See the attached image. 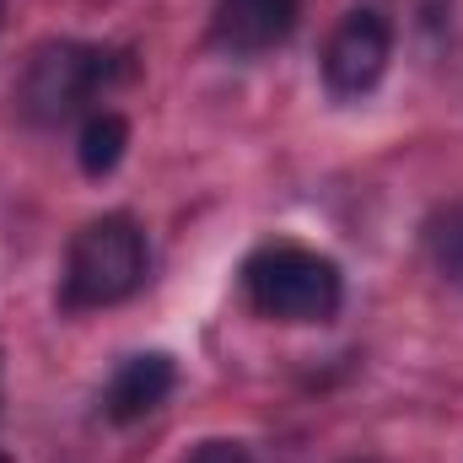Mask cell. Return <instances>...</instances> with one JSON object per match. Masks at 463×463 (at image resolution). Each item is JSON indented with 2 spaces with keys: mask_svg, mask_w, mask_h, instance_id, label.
I'll use <instances>...</instances> for the list:
<instances>
[{
  "mask_svg": "<svg viewBox=\"0 0 463 463\" xmlns=\"http://www.w3.org/2000/svg\"><path fill=\"white\" fill-rule=\"evenodd\" d=\"M242 291L259 318L275 324H329L345 302L340 264L297 248V242H269L242 264Z\"/></svg>",
  "mask_w": 463,
  "mask_h": 463,
  "instance_id": "1",
  "label": "cell"
},
{
  "mask_svg": "<svg viewBox=\"0 0 463 463\" xmlns=\"http://www.w3.org/2000/svg\"><path fill=\"white\" fill-rule=\"evenodd\" d=\"M118 76H129V60L124 54L98 49V43L60 38V43L33 49V60L22 71L11 103H16V114L27 118V124H65L81 103H92Z\"/></svg>",
  "mask_w": 463,
  "mask_h": 463,
  "instance_id": "2",
  "label": "cell"
},
{
  "mask_svg": "<svg viewBox=\"0 0 463 463\" xmlns=\"http://www.w3.org/2000/svg\"><path fill=\"white\" fill-rule=\"evenodd\" d=\"M146 280V237L129 216H98L71 237L65 307H114Z\"/></svg>",
  "mask_w": 463,
  "mask_h": 463,
  "instance_id": "3",
  "label": "cell"
},
{
  "mask_svg": "<svg viewBox=\"0 0 463 463\" xmlns=\"http://www.w3.org/2000/svg\"><path fill=\"white\" fill-rule=\"evenodd\" d=\"M388 60H393V27H388L383 11L361 5V11H350L345 22L329 33V43H324V81L340 98H361V92H372L383 81Z\"/></svg>",
  "mask_w": 463,
  "mask_h": 463,
  "instance_id": "4",
  "label": "cell"
},
{
  "mask_svg": "<svg viewBox=\"0 0 463 463\" xmlns=\"http://www.w3.org/2000/svg\"><path fill=\"white\" fill-rule=\"evenodd\" d=\"M297 16H302V0H216L211 38L237 60H253V54L280 49Z\"/></svg>",
  "mask_w": 463,
  "mask_h": 463,
  "instance_id": "5",
  "label": "cell"
},
{
  "mask_svg": "<svg viewBox=\"0 0 463 463\" xmlns=\"http://www.w3.org/2000/svg\"><path fill=\"white\" fill-rule=\"evenodd\" d=\"M173 388H178V366H173V355H162V350L129 355V361L114 372L109 393H103V415H109L114 426H135V420L156 415V410L167 404Z\"/></svg>",
  "mask_w": 463,
  "mask_h": 463,
  "instance_id": "6",
  "label": "cell"
},
{
  "mask_svg": "<svg viewBox=\"0 0 463 463\" xmlns=\"http://www.w3.org/2000/svg\"><path fill=\"white\" fill-rule=\"evenodd\" d=\"M124 146H129V124L118 114H92L81 124V140H76V156H81V173L103 178L124 162Z\"/></svg>",
  "mask_w": 463,
  "mask_h": 463,
  "instance_id": "7",
  "label": "cell"
},
{
  "mask_svg": "<svg viewBox=\"0 0 463 463\" xmlns=\"http://www.w3.org/2000/svg\"><path fill=\"white\" fill-rule=\"evenodd\" d=\"M426 242H431V259H437L453 280H463V205H448V211L431 222Z\"/></svg>",
  "mask_w": 463,
  "mask_h": 463,
  "instance_id": "8",
  "label": "cell"
},
{
  "mask_svg": "<svg viewBox=\"0 0 463 463\" xmlns=\"http://www.w3.org/2000/svg\"><path fill=\"white\" fill-rule=\"evenodd\" d=\"M184 463H248V453H242L237 442H200Z\"/></svg>",
  "mask_w": 463,
  "mask_h": 463,
  "instance_id": "9",
  "label": "cell"
},
{
  "mask_svg": "<svg viewBox=\"0 0 463 463\" xmlns=\"http://www.w3.org/2000/svg\"><path fill=\"white\" fill-rule=\"evenodd\" d=\"M350 463H372V458H350Z\"/></svg>",
  "mask_w": 463,
  "mask_h": 463,
  "instance_id": "10",
  "label": "cell"
},
{
  "mask_svg": "<svg viewBox=\"0 0 463 463\" xmlns=\"http://www.w3.org/2000/svg\"><path fill=\"white\" fill-rule=\"evenodd\" d=\"M0 463H11V458H5V453H0Z\"/></svg>",
  "mask_w": 463,
  "mask_h": 463,
  "instance_id": "11",
  "label": "cell"
},
{
  "mask_svg": "<svg viewBox=\"0 0 463 463\" xmlns=\"http://www.w3.org/2000/svg\"><path fill=\"white\" fill-rule=\"evenodd\" d=\"M0 11H5V5H0Z\"/></svg>",
  "mask_w": 463,
  "mask_h": 463,
  "instance_id": "12",
  "label": "cell"
}]
</instances>
